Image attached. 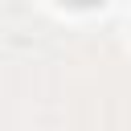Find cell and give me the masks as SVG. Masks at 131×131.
I'll return each instance as SVG.
<instances>
[{"instance_id": "obj_1", "label": "cell", "mask_w": 131, "mask_h": 131, "mask_svg": "<svg viewBox=\"0 0 131 131\" xmlns=\"http://www.w3.org/2000/svg\"><path fill=\"white\" fill-rule=\"evenodd\" d=\"M61 4H78V8H86V4H102V0H61Z\"/></svg>"}]
</instances>
